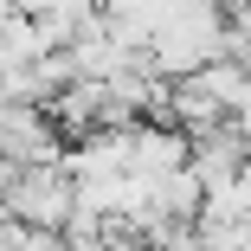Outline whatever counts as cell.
<instances>
[{
    "instance_id": "cell-1",
    "label": "cell",
    "mask_w": 251,
    "mask_h": 251,
    "mask_svg": "<svg viewBox=\"0 0 251 251\" xmlns=\"http://www.w3.org/2000/svg\"><path fill=\"white\" fill-rule=\"evenodd\" d=\"M0 161L7 168H52L58 161V129L32 103H0Z\"/></svg>"
}]
</instances>
